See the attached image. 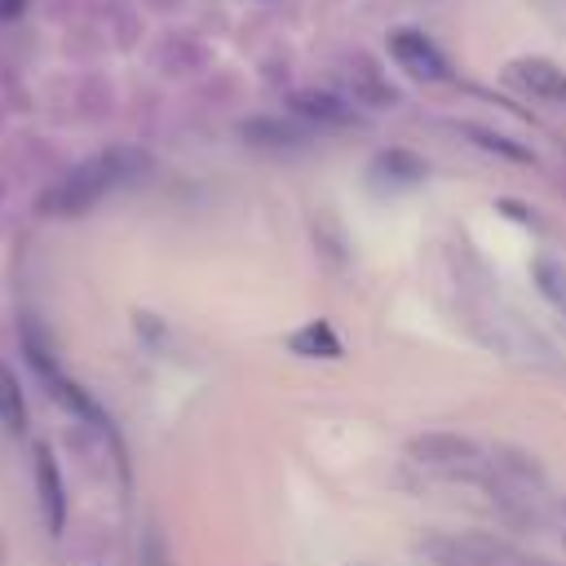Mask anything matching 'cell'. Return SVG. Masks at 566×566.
Masks as SVG:
<instances>
[{"label":"cell","instance_id":"obj_1","mask_svg":"<svg viewBox=\"0 0 566 566\" xmlns=\"http://www.w3.org/2000/svg\"><path fill=\"white\" fill-rule=\"evenodd\" d=\"M416 562L420 566H544L513 548L509 539L482 535V531H433L416 539Z\"/></svg>","mask_w":566,"mask_h":566},{"label":"cell","instance_id":"obj_2","mask_svg":"<svg viewBox=\"0 0 566 566\" xmlns=\"http://www.w3.org/2000/svg\"><path fill=\"white\" fill-rule=\"evenodd\" d=\"M142 168V159L133 150H111V155H97L88 164H80L71 177H62L57 190H49L44 208L49 212H62V217H75V212H88L93 203H102L115 186H124L133 172Z\"/></svg>","mask_w":566,"mask_h":566},{"label":"cell","instance_id":"obj_3","mask_svg":"<svg viewBox=\"0 0 566 566\" xmlns=\"http://www.w3.org/2000/svg\"><path fill=\"white\" fill-rule=\"evenodd\" d=\"M407 460L438 482H482L491 447H482L469 433H420L407 442Z\"/></svg>","mask_w":566,"mask_h":566},{"label":"cell","instance_id":"obj_4","mask_svg":"<svg viewBox=\"0 0 566 566\" xmlns=\"http://www.w3.org/2000/svg\"><path fill=\"white\" fill-rule=\"evenodd\" d=\"M389 57L420 84H442L451 75L447 53L424 35V31H394L389 35Z\"/></svg>","mask_w":566,"mask_h":566},{"label":"cell","instance_id":"obj_5","mask_svg":"<svg viewBox=\"0 0 566 566\" xmlns=\"http://www.w3.org/2000/svg\"><path fill=\"white\" fill-rule=\"evenodd\" d=\"M504 75H509L513 88H522V93H531V97H539V102L566 106V71L553 66L548 57H517V62H509Z\"/></svg>","mask_w":566,"mask_h":566},{"label":"cell","instance_id":"obj_6","mask_svg":"<svg viewBox=\"0 0 566 566\" xmlns=\"http://www.w3.org/2000/svg\"><path fill=\"white\" fill-rule=\"evenodd\" d=\"M35 491H40V509H44V522L49 531L57 535L62 522H66V495H62V473L49 455V447H35Z\"/></svg>","mask_w":566,"mask_h":566},{"label":"cell","instance_id":"obj_7","mask_svg":"<svg viewBox=\"0 0 566 566\" xmlns=\"http://www.w3.org/2000/svg\"><path fill=\"white\" fill-rule=\"evenodd\" d=\"M243 137L256 146L283 150V146H301L310 137V124L305 119H252V124H243Z\"/></svg>","mask_w":566,"mask_h":566},{"label":"cell","instance_id":"obj_8","mask_svg":"<svg viewBox=\"0 0 566 566\" xmlns=\"http://www.w3.org/2000/svg\"><path fill=\"white\" fill-rule=\"evenodd\" d=\"M287 345H292L301 358H340V336H336L332 323H323V318L296 327V332L287 336Z\"/></svg>","mask_w":566,"mask_h":566},{"label":"cell","instance_id":"obj_9","mask_svg":"<svg viewBox=\"0 0 566 566\" xmlns=\"http://www.w3.org/2000/svg\"><path fill=\"white\" fill-rule=\"evenodd\" d=\"M292 106H296V119H305L310 128L314 124H332L336 128V124H349V115H354L349 102H340L332 93H301Z\"/></svg>","mask_w":566,"mask_h":566},{"label":"cell","instance_id":"obj_10","mask_svg":"<svg viewBox=\"0 0 566 566\" xmlns=\"http://www.w3.org/2000/svg\"><path fill=\"white\" fill-rule=\"evenodd\" d=\"M535 287H539V296L566 318V265L553 261V256H539V261H535Z\"/></svg>","mask_w":566,"mask_h":566},{"label":"cell","instance_id":"obj_11","mask_svg":"<svg viewBox=\"0 0 566 566\" xmlns=\"http://www.w3.org/2000/svg\"><path fill=\"white\" fill-rule=\"evenodd\" d=\"M0 424L4 429H22L27 424V402H22V389H18V376L0 363Z\"/></svg>","mask_w":566,"mask_h":566},{"label":"cell","instance_id":"obj_12","mask_svg":"<svg viewBox=\"0 0 566 566\" xmlns=\"http://www.w3.org/2000/svg\"><path fill=\"white\" fill-rule=\"evenodd\" d=\"M460 133L473 137V142H478L482 150H491V155H504V159H513V164H531V150L517 146V142H509L504 133H491V128H478V124H464Z\"/></svg>","mask_w":566,"mask_h":566},{"label":"cell","instance_id":"obj_13","mask_svg":"<svg viewBox=\"0 0 566 566\" xmlns=\"http://www.w3.org/2000/svg\"><path fill=\"white\" fill-rule=\"evenodd\" d=\"M376 172H389V181H420L424 177V164L416 155H407V150H389V155H380Z\"/></svg>","mask_w":566,"mask_h":566},{"label":"cell","instance_id":"obj_14","mask_svg":"<svg viewBox=\"0 0 566 566\" xmlns=\"http://www.w3.org/2000/svg\"><path fill=\"white\" fill-rule=\"evenodd\" d=\"M557 535H562V544H566V500H557V509H553V522H548Z\"/></svg>","mask_w":566,"mask_h":566}]
</instances>
